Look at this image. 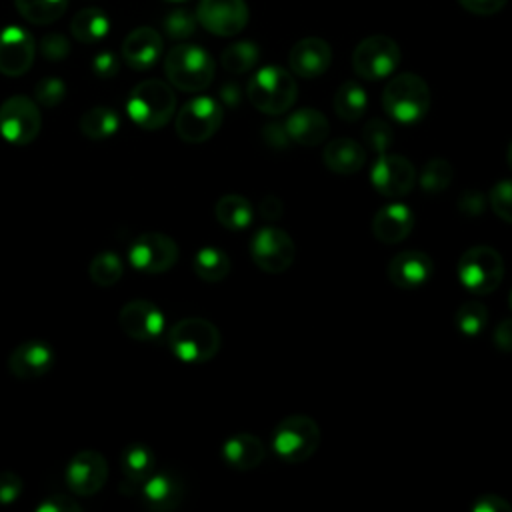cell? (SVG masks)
I'll list each match as a JSON object with an SVG mask.
<instances>
[{
	"mask_svg": "<svg viewBox=\"0 0 512 512\" xmlns=\"http://www.w3.org/2000/svg\"><path fill=\"white\" fill-rule=\"evenodd\" d=\"M224 118L220 102L210 96L188 100L176 114V134L182 142L200 144L216 134Z\"/></svg>",
	"mask_w": 512,
	"mask_h": 512,
	"instance_id": "obj_10",
	"label": "cell"
},
{
	"mask_svg": "<svg viewBox=\"0 0 512 512\" xmlns=\"http://www.w3.org/2000/svg\"><path fill=\"white\" fill-rule=\"evenodd\" d=\"M508 304H510V310H512V290H510V294H508Z\"/></svg>",
	"mask_w": 512,
	"mask_h": 512,
	"instance_id": "obj_54",
	"label": "cell"
},
{
	"mask_svg": "<svg viewBox=\"0 0 512 512\" xmlns=\"http://www.w3.org/2000/svg\"><path fill=\"white\" fill-rule=\"evenodd\" d=\"M38 512H80V504L70 498V496H62V494H52L46 500H42L36 506Z\"/></svg>",
	"mask_w": 512,
	"mask_h": 512,
	"instance_id": "obj_47",
	"label": "cell"
},
{
	"mask_svg": "<svg viewBox=\"0 0 512 512\" xmlns=\"http://www.w3.org/2000/svg\"><path fill=\"white\" fill-rule=\"evenodd\" d=\"M168 346L176 358L202 364L220 350V330L206 318H182L168 330Z\"/></svg>",
	"mask_w": 512,
	"mask_h": 512,
	"instance_id": "obj_5",
	"label": "cell"
},
{
	"mask_svg": "<svg viewBox=\"0 0 512 512\" xmlns=\"http://www.w3.org/2000/svg\"><path fill=\"white\" fill-rule=\"evenodd\" d=\"M266 456L264 444L258 436L238 432L222 444V458L234 470H254Z\"/></svg>",
	"mask_w": 512,
	"mask_h": 512,
	"instance_id": "obj_25",
	"label": "cell"
},
{
	"mask_svg": "<svg viewBox=\"0 0 512 512\" xmlns=\"http://www.w3.org/2000/svg\"><path fill=\"white\" fill-rule=\"evenodd\" d=\"M258 58H260V50L254 42L238 40V42H232L230 46L224 48V52L220 56V62H222L226 72L244 74V72H248L256 66Z\"/></svg>",
	"mask_w": 512,
	"mask_h": 512,
	"instance_id": "obj_34",
	"label": "cell"
},
{
	"mask_svg": "<svg viewBox=\"0 0 512 512\" xmlns=\"http://www.w3.org/2000/svg\"><path fill=\"white\" fill-rule=\"evenodd\" d=\"M456 274L468 292L484 296L500 286L504 278V260L500 252L490 246H472L460 256Z\"/></svg>",
	"mask_w": 512,
	"mask_h": 512,
	"instance_id": "obj_7",
	"label": "cell"
},
{
	"mask_svg": "<svg viewBox=\"0 0 512 512\" xmlns=\"http://www.w3.org/2000/svg\"><path fill=\"white\" fill-rule=\"evenodd\" d=\"M246 94L256 110L276 116L292 108L298 96V86L292 72L282 66L268 64L252 74L246 86Z\"/></svg>",
	"mask_w": 512,
	"mask_h": 512,
	"instance_id": "obj_3",
	"label": "cell"
},
{
	"mask_svg": "<svg viewBox=\"0 0 512 512\" xmlns=\"http://www.w3.org/2000/svg\"><path fill=\"white\" fill-rule=\"evenodd\" d=\"M250 256L262 272L280 274L294 262L296 246L290 234L282 228L264 226L250 240Z\"/></svg>",
	"mask_w": 512,
	"mask_h": 512,
	"instance_id": "obj_12",
	"label": "cell"
},
{
	"mask_svg": "<svg viewBox=\"0 0 512 512\" xmlns=\"http://www.w3.org/2000/svg\"><path fill=\"white\" fill-rule=\"evenodd\" d=\"M22 494V480L14 472H0V504H12Z\"/></svg>",
	"mask_w": 512,
	"mask_h": 512,
	"instance_id": "obj_46",
	"label": "cell"
},
{
	"mask_svg": "<svg viewBox=\"0 0 512 512\" xmlns=\"http://www.w3.org/2000/svg\"><path fill=\"white\" fill-rule=\"evenodd\" d=\"M220 94H222V98H224L228 104H236V102H238V92H236V86H234V84H232V86L226 84Z\"/></svg>",
	"mask_w": 512,
	"mask_h": 512,
	"instance_id": "obj_52",
	"label": "cell"
},
{
	"mask_svg": "<svg viewBox=\"0 0 512 512\" xmlns=\"http://www.w3.org/2000/svg\"><path fill=\"white\" fill-rule=\"evenodd\" d=\"M434 272V264L426 252L404 250L388 262V278L400 290L422 288Z\"/></svg>",
	"mask_w": 512,
	"mask_h": 512,
	"instance_id": "obj_20",
	"label": "cell"
},
{
	"mask_svg": "<svg viewBox=\"0 0 512 512\" xmlns=\"http://www.w3.org/2000/svg\"><path fill=\"white\" fill-rule=\"evenodd\" d=\"M170 2H184V0H170Z\"/></svg>",
	"mask_w": 512,
	"mask_h": 512,
	"instance_id": "obj_55",
	"label": "cell"
},
{
	"mask_svg": "<svg viewBox=\"0 0 512 512\" xmlns=\"http://www.w3.org/2000/svg\"><path fill=\"white\" fill-rule=\"evenodd\" d=\"M66 98V84L56 76L40 78L34 86V100L46 108L58 106Z\"/></svg>",
	"mask_w": 512,
	"mask_h": 512,
	"instance_id": "obj_39",
	"label": "cell"
},
{
	"mask_svg": "<svg viewBox=\"0 0 512 512\" xmlns=\"http://www.w3.org/2000/svg\"><path fill=\"white\" fill-rule=\"evenodd\" d=\"M54 364V350L44 340H26L18 344L8 356V370L20 380H34L50 372Z\"/></svg>",
	"mask_w": 512,
	"mask_h": 512,
	"instance_id": "obj_18",
	"label": "cell"
},
{
	"mask_svg": "<svg viewBox=\"0 0 512 512\" xmlns=\"http://www.w3.org/2000/svg\"><path fill=\"white\" fill-rule=\"evenodd\" d=\"M506 162H508V168L512 170V142H510V146L506 150Z\"/></svg>",
	"mask_w": 512,
	"mask_h": 512,
	"instance_id": "obj_53",
	"label": "cell"
},
{
	"mask_svg": "<svg viewBox=\"0 0 512 512\" xmlns=\"http://www.w3.org/2000/svg\"><path fill=\"white\" fill-rule=\"evenodd\" d=\"M260 214H262L266 220H270V222L278 220V218L282 216V200H280L278 196H274V194L266 196V198L260 202Z\"/></svg>",
	"mask_w": 512,
	"mask_h": 512,
	"instance_id": "obj_50",
	"label": "cell"
},
{
	"mask_svg": "<svg viewBox=\"0 0 512 512\" xmlns=\"http://www.w3.org/2000/svg\"><path fill=\"white\" fill-rule=\"evenodd\" d=\"M178 244L162 232H146L128 246V262L144 274L168 272L178 260Z\"/></svg>",
	"mask_w": 512,
	"mask_h": 512,
	"instance_id": "obj_11",
	"label": "cell"
},
{
	"mask_svg": "<svg viewBox=\"0 0 512 512\" xmlns=\"http://www.w3.org/2000/svg\"><path fill=\"white\" fill-rule=\"evenodd\" d=\"M232 262L228 254L216 246H204L194 254L192 270L204 282H220L230 274Z\"/></svg>",
	"mask_w": 512,
	"mask_h": 512,
	"instance_id": "obj_31",
	"label": "cell"
},
{
	"mask_svg": "<svg viewBox=\"0 0 512 512\" xmlns=\"http://www.w3.org/2000/svg\"><path fill=\"white\" fill-rule=\"evenodd\" d=\"M120 70V62H118V56L114 52H100L94 56L92 60V72L102 78V80H108V78H114Z\"/></svg>",
	"mask_w": 512,
	"mask_h": 512,
	"instance_id": "obj_43",
	"label": "cell"
},
{
	"mask_svg": "<svg viewBox=\"0 0 512 512\" xmlns=\"http://www.w3.org/2000/svg\"><path fill=\"white\" fill-rule=\"evenodd\" d=\"M332 106H334V112L338 114V118H342L346 122H356L364 116V112L368 108L366 90L358 82L348 80L338 86Z\"/></svg>",
	"mask_w": 512,
	"mask_h": 512,
	"instance_id": "obj_30",
	"label": "cell"
},
{
	"mask_svg": "<svg viewBox=\"0 0 512 512\" xmlns=\"http://www.w3.org/2000/svg\"><path fill=\"white\" fill-rule=\"evenodd\" d=\"M88 274H90V280L94 284H98L102 288H108V286H114L122 278L124 262H122V258L116 252L104 250V252H98L90 260Z\"/></svg>",
	"mask_w": 512,
	"mask_h": 512,
	"instance_id": "obj_35",
	"label": "cell"
},
{
	"mask_svg": "<svg viewBox=\"0 0 512 512\" xmlns=\"http://www.w3.org/2000/svg\"><path fill=\"white\" fill-rule=\"evenodd\" d=\"M488 204L498 218L512 224V180L496 182L488 194Z\"/></svg>",
	"mask_w": 512,
	"mask_h": 512,
	"instance_id": "obj_41",
	"label": "cell"
},
{
	"mask_svg": "<svg viewBox=\"0 0 512 512\" xmlns=\"http://www.w3.org/2000/svg\"><path fill=\"white\" fill-rule=\"evenodd\" d=\"M42 128V114L36 100L14 94L0 104V134L8 144L26 146L36 140Z\"/></svg>",
	"mask_w": 512,
	"mask_h": 512,
	"instance_id": "obj_9",
	"label": "cell"
},
{
	"mask_svg": "<svg viewBox=\"0 0 512 512\" xmlns=\"http://www.w3.org/2000/svg\"><path fill=\"white\" fill-rule=\"evenodd\" d=\"M174 110V90L158 78L136 84L126 100V112L130 120L142 130H158L166 126L174 116Z\"/></svg>",
	"mask_w": 512,
	"mask_h": 512,
	"instance_id": "obj_1",
	"label": "cell"
},
{
	"mask_svg": "<svg viewBox=\"0 0 512 512\" xmlns=\"http://www.w3.org/2000/svg\"><path fill=\"white\" fill-rule=\"evenodd\" d=\"M142 504L154 512H168L184 500V484L174 472H154L138 488Z\"/></svg>",
	"mask_w": 512,
	"mask_h": 512,
	"instance_id": "obj_21",
	"label": "cell"
},
{
	"mask_svg": "<svg viewBox=\"0 0 512 512\" xmlns=\"http://www.w3.org/2000/svg\"><path fill=\"white\" fill-rule=\"evenodd\" d=\"M18 14L30 24H52L56 22L64 10L68 0H14Z\"/></svg>",
	"mask_w": 512,
	"mask_h": 512,
	"instance_id": "obj_33",
	"label": "cell"
},
{
	"mask_svg": "<svg viewBox=\"0 0 512 512\" xmlns=\"http://www.w3.org/2000/svg\"><path fill=\"white\" fill-rule=\"evenodd\" d=\"M264 138H266L268 144L280 146V148H284V146L290 142V138H288V134H286V128L280 126V124H268V126L264 128Z\"/></svg>",
	"mask_w": 512,
	"mask_h": 512,
	"instance_id": "obj_51",
	"label": "cell"
},
{
	"mask_svg": "<svg viewBox=\"0 0 512 512\" xmlns=\"http://www.w3.org/2000/svg\"><path fill=\"white\" fill-rule=\"evenodd\" d=\"M70 32L78 42L94 44L108 36L110 20L100 8H82L70 22Z\"/></svg>",
	"mask_w": 512,
	"mask_h": 512,
	"instance_id": "obj_29",
	"label": "cell"
},
{
	"mask_svg": "<svg viewBox=\"0 0 512 512\" xmlns=\"http://www.w3.org/2000/svg\"><path fill=\"white\" fill-rule=\"evenodd\" d=\"M332 62V48L326 40L318 36H308L298 40L288 54L290 70L300 78L322 76Z\"/></svg>",
	"mask_w": 512,
	"mask_h": 512,
	"instance_id": "obj_19",
	"label": "cell"
},
{
	"mask_svg": "<svg viewBox=\"0 0 512 512\" xmlns=\"http://www.w3.org/2000/svg\"><path fill=\"white\" fill-rule=\"evenodd\" d=\"M286 134L290 142L300 146H316L328 138V118L316 108H300L286 118Z\"/></svg>",
	"mask_w": 512,
	"mask_h": 512,
	"instance_id": "obj_24",
	"label": "cell"
},
{
	"mask_svg": "<svg viewBox=\"0 0 512 512\" xmlns=\"http://www.w3.org/2000/svg\"><path fill=\"white\" fill-rule=\"evenodd\" d=\"M36 46L32 34L22 26H4L0 30V74L22 76L34 62Z\"/></svg>",
	"mask_w": 512,
	"mask_h": 512,
	"instance_id": "obj_17",
	"label": "cell"
},
{
	"mask_svg": "<svg viewBox=\"0 0 512 512\" xmlns=\"http://www.w3.org/2000/svg\"><path fill=\"white\" fill-rule=\"evenodd\" d=\"M66 484L76 496H92L108 480V462L98 450H80L76 452L64 470Z\"/></svg>",
	"mask_w": 512,
	"mask_h": 512,
	"instance_id": "obj_14",
	"label": "cell"
},
{
	"mask_svg": "<svg viewBox=\"0 0 512 512\" xmlns=\"http://www.w3.org/2000/svg\"><path fill=\"white\" fill-rule=\"evenodd\" d=\"M486 196L480 190H464L456 202L458 210L466 216H478L486 208Z\"/></svg>",
	"mask_w": 512,
	"mask_h": 512,
	"instance_id": "obj_44",
	"label": "cell"
},
{
	"mask_svg": "<svg viewBox=\"0 0 512 512\" xmlns=\"http://www.w3.org/2000/svg\"><path fill=\"white\" fill-rule=\"evenodd\" d=\"M120 468H122V476H124L122 484H128V490H124V494H134L142 486V482L150 474H154L156 456L150 446L134 442L122 450Z\"/></svg>",
	"mask_w": 512,
	"mask_h": 512,
	"instance_id": "obj_26",
	"label": "cell"
},
{
	"mask_svg": "<svg viewBox=\"0 0 512 512\" xmlns=\"http://www.w3.org/2000/svg\"><path fill=\"white\" fill-rule=\"evenodd\" d=\"M164 72L174 88L182 92H200L214 80V60L202 46L182 42L166 54Z\"/></svg>",
	"mask_w": 512,
	"mask_h": 512,
	"instance_id": "obj_4",
	"label": "cell"
},
{
	"mask_svg": "<svg viewBox=\"0 0 512 512\" xmlns=\"http://www.w3.org/2000/svg\"><path fill=\"white\" fill-rule=\"evenodd\" d=\"M494 346L504 352V354H510L512 352V318H504L496 330H494Z\"/></svg>",
	"mask_w": 512,
	"mask_h": 512,
	"instance_id": "obj_49",
	"label": "cell"
},
{
	"mask_svg": "<svg viewBox=\"0 0 512 512\" xmlns=\"http://www.w3.org/2000/svg\"><path fill=\"white\" fill-rule=\"evenodd\" d=\"M414 228V214L406 204L392 202L382 206L372 218V232L382 244L402 242Z\"/></svg>",
	"mask_w": 512,
	"mask_h": 512,
	"instance_id": "obj_23",
	"label": "cell"
},
{
	"mask_svg": "<svg viewBox=\"0 0 512 512\" xmlns=\"http://www.w3.org/2000/svg\"><path fill=\"white\" fill-rule=\"evenodd\" d=\"M452 176H454V170L446 158H430L424 164L420 176H416V180L420 188L432 196V194L444 192L450 186Z\"/></svg>",
	"mask_w": 512,
	"mask_h": 512,
	"instance_id": "obj_36",
	"label": "cell"
},
{
	"mask_svg": "<svg viewBox=\"0 0 512 512\" xmlns=\"http://www.w3.org/2000/svg\"><path fill=\"white\" fill-rule=\"evenodd\" d=\"M488 308L482 302H464L454 314V326L468 338L480 336L488 326Z\"/></svg>",
	"mask_w": 512,
	"mask_h": 512,
	"instance_id": "obj_37",
	"label": "cell"
},
{
	"mask_svg": "<svg viewBox=\"0 0 512 512\" xmlns=\"http://www.w3.org/2000/svg\"><path fill=\"white\" fill-rule=\"evenodd\" d=\"M118 324L128 338L150 342L164 332V314L154 302L136 298L120 308Z\"/></svg>",
	"mask_w": 512,
	"mask_h": 512,
	"instance_id": "obj_16",
	"label": "cell"
},
{
	"mask_svg": "<svg viewBox=\"0 0 512 512\" xmlns=\"http://www.w3.org/2000/svg\"><path fill=\"white\" fill-rule=\"evenodd\" d=\"M362 142L376 154H384L390 150L394 142V130L388 122L380 118H372L362 128Z\"/></svg>",
	"mask_w": 512,
	"mask_h": 512,
	"instance_id": "obj_38",
	"label": "cell"
},
{
	"mask_svg": "<svg viewBox=\"0 0 512 512\" xmlns=\"http://www.w3.org/2000/svg\"><path fill=\"white\" fill-rule=\"evenodd\" d=\"M370 182L380 196L402 198L416 186V170L408 158L384 152L372 164Z\"/></svg>",
	"mask_w": 512,
	"mask_h": 512,
	"instance_id": "obj_13",
	"label": "cell"
},
{
	"mask_svg": "<svg viewBox=\"0 0 512 512\" xmlns=\"http://www.w3.org/2000/svg\"><path fill=\"white\" fill-rule=\"evenodd\" d=\"M508 0H458V4L476 16H492L506 6Z\"/></svg>",
	"mask_w": 512,
	"mask_h": 512,
	"instance_id": "obj_48",
	"label": "cell"
},
{
	"mask_svg": "<svg viewBox=\"0 0 512 512\" xmlns=\"http://www.w3.org/2000/svg\"><path fill=\"white\" fill-rule=\"evenodd\" d=\"M196 30V16L184 8H174L164 18V32L174 40H186Z\"/></svg>",
	"mask_w": 512,
	"mask_h": 512,
	"instance_id": "obj_40",
	"label": "cell"
},
{
	"mask_svg": "<svg viewBox=\"0 0 512 512\" xmlns=\"http://www.w3.org/2000/svg\"><path fill=\"white\" fill-rule=\"evenodd\" d=\"M214 216L228 230H244L252 224L254 208L250 200L240 194H224L214 206Z\"/></svg>",
	"mask_w": 512,
	"mask_h": 512,
	"instance_id": "obj_28",
	"label": "cell"
},
{
	"mask_svg": "<svg viewBox=\"0 0 512 512\" xmlns=\"http://www.w3.org/2000/svg\"><path fill=\"white\" fill-rule=\"evenodd\" d=\"M78 128L90 140H106L120 128V118L108 106H94L80 116Z\"/></svg>",
	"mask_w": 512,
	"mask_h": 512,
	"instance_id": "obj_32",
	"label": "cell"
},
{
	"mask_svg": "<svg viewBox=\"0 0 512 512\" xmlns=\"http://www.w3.org/2000/svg\"><path fill=\"white\" fill-rule=\"evenodd\" d=\"M40 54L50 62H60L70 54V42L66 36L50 32L40 40Z\"/></svg>",
	"mask_w": 512,
	"mask_h": 512,
	"instance_id": "obj_42",
	"label": "cell"
},
{
	"mask_svg": "<svg viewBox=\"0 0 512 512\" xmlns=\"http://www.w3.org/2000/svg\"><path fill=\"white\" fill-rule=\"evenodd\" d=\"M324 164L334 174H354L366 162V150L352 138H336L324 146Z\"/></svg>",
	"mask_w": 512,
	"mask_h": 512,
	"instance_id": "obj_27",
	"label": "cell"
},
{
	"mask_svg": "<svg viewBox=\"0 0 512 512\" xmlns=\"http://www.w3.org/2000/svg\"><path fill=\"white\" fill-rule=\"evenodd\" d=\"M248 6L244 0H200L196 20L204 30L216 36H236L248 24Z\"/></svg>",
	"mask_w": 512,
	"mask_h": 512,
	"instance_id": "obj_15",
	"label": "cell"
},
{
	"mask_svg": "<svg viewBox=\"0 0 512 512\" xmlns=\"http://www.w3.org/2000/svg\"><path fill=\"white\" fill-rule=\"evenodd\" d=\"M470 512H512V504L498 494H480L470 504Z\"/></svg>",
	"mask_w": 512,
	"mask_h": 512,
	"instance_id": "obj_45",
	"label": "cell"
},
{
	"mask_svg": "<svg viewBox=\"0 0 512 512\" xmlns=\"http://www.w3.org/2000/svg\"><path fill=\"white\" fill-rule=\"evenodd\" d=\"M382 106L386 114L396 122L416 124L428 114L430 88L418 74H396L382 90Z\"/></svg>",
	"mask_w": 512,
	"mask_h": 512,
	"instance_id": "obj_2",
	"label": "cell"
},
{
	"mask_svg": "<svg viewBox=\"0 0 512 512\" xmlns=\"http://www.w3.org/2000/svg\"><path fill=\"white\" fill-rule=\"evenodd\" d=\"M400 46L384 34H374L360 40L352 52L354 72L368 82L388 78L400 64Z\"/></svg>",
	"mask_w": 512,
	"mask_h": 512,
	"instance_id": "obj_8",
	"label": "cell"
},
{
	"mask_svg": "<svg viewBox=\"0 0 512 512\" xmlns=\"http://www.w3.org/2000/svg\"><path fill=\"white\" fill-rule=\"evenodd\" d=\"M162 36L152 26L134 28L122 42V58L132 70L152 68L162 54Z\"/></svg>",
	"mask_w": 512,
	"mask_h": 512,
	"instance_id": "obj_22",
	"label": "cell"
},
{
	"mask_svg": "<svg viewBox=\"0 0 512 512\" xmlns=\"http://www.w3.org/2000/svg\"><path fill=\"white\" fill-rule=\"evenodd\" d=\"M320 444V428L306 414H290L280 420L272 432V448L276 456L288 464L308 460Z\"/></svg>",
	"mask_w": 512,
	"mask_h": 512,
	"instance_id": "obj_6",
	"label": "cell"
}]
</instances>
